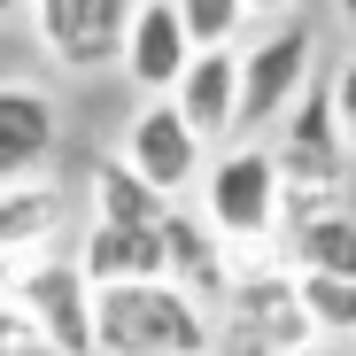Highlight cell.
Instances as JSON below:
<instances>
[{
  "instance_id": "1",
  "label": "cell",
  "mask_w": 356,
  "mask_h": 356,
  "mask_svg": "<svg viewBox=\"0 0 356 356\" xmlns=\"http://www.w3.org/2000/svg\"><path fill=\"white\" fill-rule=\"evenodd\" d=\"M101 356H217V318L178 279H132L93 294Z\"/></svg>"
},
{
  "instance_id": "2",
  "label": "cell",
  "mask_w": 356,
  "mask_h": 356,
  "mask_svg": "<svg viewBox=\"0 0 356 356\" xmlns=\"http://www.w3.org/2000/svg\"><path fill=\"white\" fill-rule=\"evenodd\" d=\"M348 132H341V108H333V86H310L302 101L286 108V124L271 140V163H279V209H286V232L310 225L325 209H348L341 186H348Z\"/></svg>"
},
{
  "instance_id": "3",
  "label": "cell",
  "mask_w": 356,
  "mask_h": 356,
  "mask_svg": "<svg viewBox=\"0 0 356 356\" xmlns=\"http://www.w3.org/2000/svg\"><path fill=\"white\" fill-rule=\"evenodd\" d=\"M194 202H202V217H209L217 241L225 248H248V256L286 225V209H279V163H271L264 140H232L225 155H209Z\"/></svg>"
},
{
  "instance_id": "4",
  "label": "cell",
  "mask_w": 356,
  "mask_h": 356,
  "mask_svg": "<svg viewBox=\"0 0 356 356\" xmlns=\"http://www.w3.org/2000/svg\"><path fill=\"white\" fill-rule=\"evenodd\" d=\"M93 279L86 264L70 256H8L0 264V302H16L63 356H101V333H93Z\"/></svg>"
},
{
  "instance_id": "5",
  "label": "cell",
  "mask_w": 356,
  "mask_h": 356,
  "mask_svg": "<svg viewBox=\"0 0 356 356\" xmlns=\"http://www.w3.org/2000/svg\"><path fill=\"white\" fill-rule=\"evenodd\" d=\"M310 310H302V279L286 271H241L225 294V341L217 356H294L310 348Z\"/></svg>"
},
{
  "instance_id": "6",
  "label": "cell",
  "mask_w": 356,
  "mask_h": 356,
  "mask_svg": "<svg viewBox=\"0 0 356 356\" xmlns=\"http://www.w3.org/2000/svg\"><path fill=\"white\" fill-rule=\"evenodd\" d=\"M310 63H318V39L302 24H271L256 47H241V140L286 124V108L310 93Z\"/></svg>"
},
{
  "instance_id": "7",
  "label": "cell",
  "mask_w": 356,
  "mask_h": 356,
  "mask_svg": "<svg viewBox=\"0 0 356 356\" xmlns=\"http://www.w3.org/2000/svg\"><path fill=\"white\" fill-rule=\"evenodd\" d=\"M132 16H140V0H31L39 47H47L63 70H78V78H86V70H108V63H124Z\"/></svg>"
},
{
  "instance_id": "8",
  "label": "cell",
  "mask_w": 356,
  "mask_h": 356,
  "mask_svg": "<svg viewBox=\"0 0 356 356\" xmlns=\"http://www.w3.org/2000/svg\"><path fill=\"white\" fill-rule=\"evenodd\" d=\"M116 155H124L163 202L194 194L202 170H209V147H202V132L186 124V108H178V101H147L132 124H124V147H116Z\"/></svg>"
},
{
  "instance_id": "9",
  "label": "cell",
  "mask_w": 356,
  "mask_h": 356,
  "mask_svg": "<svg viewBox=\"0 0 356 356\" xmlns=\"http://www.w3.org/2000/svg\"><path fill=\"white\" fill-rule=\"evenodd\" d=\"M194 31H186V16H178V0H140V16H132V39H124V70L147 101H170L178 86H186V70H194Z\"/></svg>"
},
{
  "instance_id": "10",
  "label": "cell",
  "mask_w": 356,
  "mask_h": 356,
  "mask_svg": "<svg viewBox=\"0 0 356 356\" xmlns=\"http://www.w3.org/2000/svg\"><path fill=\"white\" fill-rule=\"evenodd\" d=\"M54 132H63L54 101L24 78H0V186H31L54 155Z\"/></svg>"
},
{
  "instance_id": "11",
  "label": "cell",
  "mask_w": 356,
  "mask_h": 356,
  "mask_svg": "<svg viewBox=\"0 0 356 356\" xmlns=\"http://www.w3.org/2000/svg\"><path fill=\"white\" fill-rule=\"evenodd\" d=\"M170 101L186 108V124L202 132V147L225 155L232 140H241V47H202L186 86H178Z\"/></svg>"
},
{
  "instance_id": "12",
  "label": "cell",
  "mask_w": 356,
  "mask_h": 356,
  "mask_svg": "<svg viewBox=\"0 0 356 356\" xmlns=\"http://www.w3.org/2000/svg\"><path fill=\"white\" fill-rule=\"evenodd\" d=\"M78 264H86V279H93V286L170 279V241H163V225H101V217H93Z\"/></svg>"
},
{
  "instance_id": "13",
  "label": "cell",
  "mask_w": 356,
  "mask_h": 356,
  "mask_svg": "<svg viewBox=\"0 0 356 356\" xmlns=\"http://www.w3.org/2000/svg\"><path fill=\"white\" fill-rule=\"evenodd\" d=\"M163 241H170V279L186 286V294H202V302H225V294H232L241 264H232V248L209 232L202 209H170L163 217Z\"/></svg>"
},
{
  "instance_id": "14",
  "label": "cell",
  "mask_w": 356,
  "mask_h": 356,
  "mask_svg": "<svg viewBox=\"0 0 356 356\" xmlns=\"http://www.w3.org/2000/svg\"><path fill=\"white\" fill-rule=\"evenodd\" d=\"M170 209H178V202H163L124 155H101V163H93V217H101V225H163Z\"/></svg>"
},
{
  "instance_id": "15",
  "label": "cell",
  "mask_w": 356,
  "mask_h": 356,
  "mask_svg": "<svg viewBox=\"0 0 356 356\" xmlns=\"http://www.w3.org/2000/svg\"><path fill=\"white\" fill-rule=\"evenodd\" d=\"M54 225H63V194H54L47 178H31V186H0V264L31 256Z\"/></svg>"
},
{
  "instance_id": "16",
  "label": "cell",
  "mask_w": 356,
  "mask_h": 356,
  "mask_svg": "<svg viewBox=\"0 0 356 356\" xmlns=\"http://www.w3.org/2000/svg\"><path fill=\"white\" fill-rule=\"evenodd\" d=\"M294 271L356 279V209H325L310 225H294Z\"/></svg>"
},
{
  "instance_id": "17",
  "label": "cell",
  "mask_w": 356,
  "mask_h": 356,
  "mask_svg": "<svg viewBox=\"0 0 356 356\" xmlns=\"http://www.w3.org/2000/svg\"><path fill=\"white\" fill-rule=\"evenodd\" d=\"M302 279V310H310V333L318 341H356V279H325V271H294Z\"/></svg>"
},
{
  "instance_id": "18",
  "label": "cell",
  "mask_w": 356,
  "mask_h": 356,
  "mask_svg": "<svg viewBox=\"0 0 356 356\" xmlns=\"http://www.w3.org/2000/svg\"><path fill=\"white\" fill-rule=\"evenodd\" d=\"M178 16H186L194 47H232L256 16H248V0H178Z\"/></svg>"
},
{
  "instance_id": "19",
  "label": "cell",
  "mask_w": 356,
  "mask_h": 356,
  "mask_svg": "<svg viewBox=\"0 0 356 356\" xmlns=\"http://www.w3.org/2000/svg\"><path fill=\"white\" fill-rule=\"evenodd\" d=\"M0 356H63V348H54L16 302H0Z\"/></svg>"
},
{
  "instance_id": "20",
  "label": "cell",
  "mask_w": 356,
  "mask_h": 356,
  "mask_svg": "<svg viewBox=\"0 0 356 356\" xmlns=\"http://www.w3.org/2000/svg\"><path fill=\"white\" fill-rule=\"evenodd\" d=\"M325 86H333V108H341V132H348V147H356V54H348Z\"/></svg>"
},
{
  "instance_id": "21",
  "label": "cell",
  "mask_w": 356,
  "mask_h": 356,
  "mask_svg": "<svg viewBox=\"0 0 356 356\" xmlns=\"http://www.w3.org/2000/svg\"><path fill=\"white\" fill-rule=\"evenodd\" d=\"M294 8H302V0H248L256 24H294Z\"/></svg>"
},
{
  "instance_id": "22",
  "label": "cell",
  "mask_w": 356,
  "mask_h": 356,
  "mask_svg": "<svg viewBox=\"0 0 356 356\" xmlns=\"http://www.w3.org/2000/svg\"><path fill=\"white\" fill-rule=\"evenodd\" d=\"M24 8H31V0H0V24H16V16H24Z\"/></svg>"
},
{
  "instance_id": "23",
  "label": "cell",
  "mask_w": 356,
  "mask_h": 356,
  "mask_svg": "<svg viewBox=\"0 0 356 356\" xmlns=\"http://www.w3.org/2000/svg\"><path fill=\"white\" fill-rule=\"evenodd\" d=\"M333 8H341V24H348V31H356V0H333Z\"/></svg>"
}]
</instances>
